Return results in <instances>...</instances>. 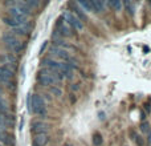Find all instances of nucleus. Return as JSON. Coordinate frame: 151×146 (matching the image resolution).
Returning a JSON list of instances; mask_svg holds the SVG:
<instances>
[{"label": "nucleus", "instance_id": "nucleus-1", "mask_svg": "<svg viewBox=\"0 0 151 146\" xmlns=\"http://www.w3.org/2000/svg\"><path fill=\"white\" fill-rule=\"evenodd\" d=\"M31 112L40 116L41 118H45L47 116V105L41 94H31Z\"/></svg>", "mask_w": 151, "mask_h": 146}, {"label": "nucleus", "instance_id": "nucleus-2", "mask_svg": "<svg viewBox=\"0 0 151 146\" xmlns=\"http://www.w3.org/2000/svg\"><path fill=\"white\" fill-rule=\"evenodd\" d=\"M1 39H3V43H4V44L7 45L13 53H21L23 52V49H24L23 43H21L20 40L12 33V32H4L3 36H1Z\"/></svg>", "mask_w": 151, "mask_h": 146}, {"label": "nucleus", "instance_id": "nucleus-3", "mask_svg": "<svg viewBox=\"0 0 151 146\" xmlns=\"http://www.w3.org/2000/svg\"><path fill=\"white\" fill-rule=\"evenodd\" d=\"M37 82L41 86H47V88L56 86V84H58L53 77L52 71L48 68H42L39 71V73H37Z\"/></svg>", "mask_w": 151, "mask_h": 146}, {"label": "nucleus", "instance_id": "nucleus-4", "mask_svg": "<svg viewBox=\"0 0 151 146\" xmlns=\"http://www.w3.org/2000/svg\"><path fill=\"white\" fill-rule=\"evenodd\" d=\"M63 17H64V20L66 21V24H68L72 29H77V31H82V29H83V24L81 23L77 17H76L73 13L65 12L63 15Z\"/></svg>", "mask_w": 151, "mask_h": 146}, {"label": "nucleus", "instance_id": "nucleus-5", "mask_svg": "<svg viewBox=\"0 0 151 146\" xmlns=\"http://www.w3.org/2000/svg\"><path fill=\"white\" fill-rule=\"evenodd\" d=\"M49 53L52 56H55V57H58L60 60L66 61V63H69V61L72 60V56H70V53H69L68 51L61 49V48H57V47H52V48H50Z\"/></svg>", "mask_w": 151, "mask_h": 146}, {"label": "nucleus", "instance_id": "nucleus-6", "mask_svg": "<svg viewBox=\"0 0 151 146\" xmlns=\"http://www.w3.org/2000/svg\"><path fill=\"white\" fill-rule=\"evenodd\" d=\"M8 12H9V17H12L13 20H16L19 24H21V25L28 23V17H25V16H24L23 13L19 11V8L11 7L9 9H8Z\"/></svg>", "mask_w": 151, "mask_h": 146}, {"label": "nucleus", "instance_id": "nucleus-7", "mask_svg": "<svg viewBox=\"0 0 151 146\" xmlns=\"http://www.w3.org/2000/svg\"><path fill=\"white\" fill-rule=\"evenodd\" d=\"M49 126L48 124L42 122V121H33L31 124V132L36 136V134H41V133H47Z\"/></svg>", "mask_w": 151, "mask_h": 146}, {"label": "nucleus", "instance_id": "nucleus-8", "mask_svg": "<svg viewBox=\"0 0 151 146\" xmlns=\"http://www.w3.org/2000/svg\"><path fill=\"white\" fill-rule=\"evenodd\" d=\"M31 29H32V25L29 23H27V24H23V25L17 27V28H13L11 32H12L16 37L17 36H27V35L31 32Z\"/></svg>", "mask_w": 151, "mask_h": 146}, {"label": "nucleus", "instance_id": "nucleus-9", "mask_svg": "<svg viewBox=\"0 0 151 146\" xmlns=\"http://www.w3.org/2000/svg\"><path fill=\"white\" fill-rule=\"evenodd\" d=\"M49 141V136L47 133H41V134H36L33 137V141H32V145L33 146H45Z\"/></svg>", "mask_w": 151, "mask_h": 146}, {"label": "nucleus", "instance_id": "nucleus-10", "mask_svg": "<svg viewBox=\"0 0 151 146\" xmlns=\"http://www.w3.org/2000/svg\"><path fill=\"white\" fill-rule=\"evenodd\" d=\"M69 5H70L72 9H73V12L76 13V17H77L78 20L81 21V23H82V21H86V20H88V16H86L85 12H83V11L77 5V3H70Z\"/></svg>", "mask_w": 151, "mask_h": 146}, {"label": "nucleus", "instance_id": "nucleus-11", "mask_svg": "<svg viewBox=\"0 0 151 146\" xmlns=\"http://www.w3.org/2000/svg\"><path fill=\"white\" fill-rule=\"evenodd\" d=\"M61 73H63V76L65 78H69V80H72L74 76V68L72 65H69V64L64 63L63 64V68H61Z\"/></svg>", "mask_w": 151, "mask_h": 146}, {"label": "nucleus", "instance_id": "nucleus-12", "mask_svg": "<svg viewBox=\"0 0 151 146\" xmlns=\"http://www.w3.org/2000/svg\"><path fill=\"white\" fill-rule=\"evenodd\" d=\"M105 5L106 3L105 1H101V0H91V7H93V12H104L105 11Z\"/></svg>", "mask_w": 151, "mask_h": 146}, {"label": "nucleus", "instance_id": "nucleus-13", "mask_svg": "<svg viewBox=\"0 0 151 146\" xmlns=\"http://www.w3.org/2000/svg\"><path fill=\"white\" fill-rule=\"evenodd\" d=\"M53 47H57V48H61V49H73V47H72L69 43H66V41H64V40H61V39H55L53 40Z\"/></svg>", "mask_w": 151, "mask_h": 146}, {"label": "nucleus", "instance_id": "nucleus-14", "mask_svg": "<svg viewBox=\"0 0 151 146\" xmlns=\"http://www.w3.org/2000/svg\"><path fill=\"white\" fill-rule=\"evenodd\" d=\"M77 5L81 8L82 11H86V12H90L93 11V7H91V1H86V0H80L77 3Z\"/></svg>", "mask_w": 151, "mask_h": 146}, {"label": "nucleus", "instance_id": "nucleus-15", "mask_svg": "<svg viewBox=\"0 0 151 146\" xmlns=\"http://www.w3.org/2000/svg\"><path fill=\"white\" fill-rule=\"evenodd\" d=\"M3 21H4V24H7V25H9L11 28H17V27H20L21 24H19L16 20H13L12 17H9V16H4L3 17Z\"/></svg>", "mask_w": 151, "mask_h": 146}, {"label": "nucleus", "instance_id": "nucleus-16", "mask_svg": "<svg viewBox=\"0 0 151 146\" xmlns=\"http://www.w3.org/2000/svg\"><path fill=\"white\" fill-rule=\"evenodd\" d=\"M91 142H93L94 146H102V144H104V138H102L101 133H94L93 138H91Z\"/></svg>", "mask_w": 151, "mask_h": 146}, {"label": "nucleus", "instance_id": "nucleus-17", "mask_svg": "<svg viewBox=\"0 0 151 146\" xmlns=\"http://www.w3.org/2000/svg\"><path fill=\"white\" fill-rule=\"evenodd\" d=\"M109 5L111 8H114L115 12H119V11H122V1H119V0H113V1H109Z\"/></svg>", "mask_w": 151, "mask_h": 146}, {"label": "nucleus", "instance_id": "nucleus-18", "mask_svg": "<svg viewBox=\"0 0 151 146\" xmlns=\"http://www.w3.org/2000/svg\"><path fill=\"white\" fill-rule=\"evenodd\" d=\"M58 35H61V36H65V37H68V36H72V29L69 28V27H65V25H63V27H60V29H58Z\"/></svg>", "mask_w": 151, "mask_h": 146}, {"label": "nucleus", "instance_id": "nucleus-19", "mask_svg": "<svg viewBox=\"0 0 151 146\" xmlns=\"http://www.w3.org/2000/svg\"><path fill=\"white\" fill-rule=\"evenodd\" d=\"M8 110H9L8 104L4 101V98H1V97H0V113H1V114H7Z\"/></svg>", "mask_w": 151, "mask_h": 146}, {"label": "nucleus", "instance_id": "nucleus-20", "mask_svg": "<svg viewBox=\"0 0 151 146\" xmlns=\"http://www.w3.org/2000/svg\"><path fill=\"white\" fill-rule=\"evenodd\" d=\"M49 92L53 94L55 97H61L63 96V89L58 88V86H50L49 88Z\"/></svg>", "mask_w": 151, "mask_h": 146}, {"label": "nucleus", "instance_id": "nucleus-21", "mask_svg": "<svg viewBox=\"0 0 151 146\" xmlns=\"http://www.w3.org/2000/svg\"><path fill=\"white\" fill-rule=\"evenodd\" d=\"M24 3H25V5L29 8V9H32V8H37L40 5V3L36 1V0H27V1H24Z\"/></svg>", "mask_w": 151, "mask_h": 146}, {"label": "nucleus", "instance_id": "nucleus-22", "mask_svg": "<svg viewBox=\"0 0 151 146\" xmlns=\"http://www.w3.org/2000/svg\"><path fill=\"white\" fill-rule=\"evenodd\" d=\"M122 5H125L126 9H127L129 15H134V7H133V3L131 1H123Z\"/></svg>", "mask_w": 151, "mask_h": 146}, {"label": "nucleus", "instance_id": "nucleus-23", "mask_svg": "<svg viewBox=\"0 0 151 146\" xmlns=\"http://www.w3.org/2000/svg\"><path fill=\"white\" fill-rule=\"evenodd\" d=\"M134 141H135V144L138 146H143L145 145V138L142 136H135L134 137Z\"/></svg>", "mask_w": 151, "mask_h": 146}, {"label": "nucleus", "instance_id": "nucleus-24", "mask_svg": "<svg viewBox=\"0 0 151 146\" xmlns=\"http://www.w3.org/2000/svg\"><path fill=\"white\" fill-rule=\"evenodd\" d=\"M141 130H142V133H150V125L147 122H142L141 124Z\"/></svg>", "mask_w": 151, "mask_h": 146}, {"label": "nucleus", "instance_id": "nucleus-25", "mask_svg": "<svg viewBox=\"0 0 151 146\" xmlns=\"http://www.w3.org/2000/svg\"><path fill=\"white\" fill-rule=\"evenodd\" d=\"M78 89H80V86H78V84H73V85H72V90L77 92Z\"/></svg>", "mask_w": 151, "mask_h": 146}, {"label": "nucleus", "instance_id": "nucleus-26", "mask_svg": "<svg viewBox=\"0 0 151 146\" xmlns=\"http://www.w3.org/2000/svg\"><path fill=\"white\" fill-rule=\"evenodd\" d=\"M47 44H48V41H45V43H44V44H42L41 49H40V53H42V52H44V49H45V47H47Z\"/></svg>", "mask_w": 151, "mask_h": 146}, {"label": "nucleus", "instance_id": "nucleus-27", "mask_svg": "<svg viewBox=\"0 0 151 146\" xmlns=\"http://www.w3.org/2000/svg\"><path fill=\"white\" fill-rule=\"evenodd\" d=\"M145 108H146L147 112H150V104H149V102H147V104H145Z\"/></svg>", "mask_w": 151, "mask_h": 146}, {"label": "nucleus", "instance_id": "nucleus-28", "mask_svg": "<svg viewBox=\"0 0 151 146\" xmlns=\"http://www.w3.org/2000/svg\"><path fill=\"white\" fill-rule=\"evenodd\" d=\"M99 120H105V113H99Z\"/></svg>", "mask_w": 151, "mask_h": 146}, {"label": "nucleus", "instance_id": "nucleus-29", "mask_svg": "<svg viewBox=\"0 0 151 146\" xmlns=\"http://www.w3.org/2000/svg\"><path fill=\"white\" fill-rule=\"evenodd\" d=\"M149 144H151V132L149 133Z\"/></svg>", "mask_w": 151, "mask_h": 146}, {"label": "nucleus", "instance_id": "nucleus-30", "mask_svg": "<svg viewBox=\"0 0 151 146\" xmlns=\"http://www.w3.org/2000/svg\"><path fill=\"white\" fill-rule=\"evenodd\" d=\"M64 146H70V145H69V144H65V145H64Z\"/></svg>", "mask_w": 151, "mask_h": 146}, {"label": "nucleus", "instance_id": "nucleus-31", "mask_svg": "<svg viewBox=\"0 0 151 146\" xmlns=\"http://www.w3.org/2000/svg\"><path fill=\"white\" fill-rule=\"evenodd\" d=\"M150 4H151V1H150Z\"/></svg>", "mask_w": 151, "mask_h": 146}, {"label": "nucleus", "instance_id": "nucleus-32", "mask_svg": "<svg viewBox=\"0 0 151 146\" xmlns=\"http://www.w3.org/2000/svg\"><path fill=\"white\" fill-rule=\"evenodd\" d=\"M0 146H1V145H0Z\"/></svg>", "mask_w": 151, "mask_h": 146}]
</instances>
